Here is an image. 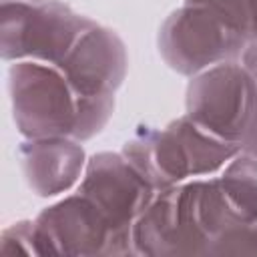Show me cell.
Wrapping results in <instances>:
<instances>
[{"label":"cell","instance_id":"cell-1","mask_svg":"<svg viewBox=\"0 0 257 257\" xmlns=\"http://www.w3.org/2000/svg\"><path fill=\"white\" fill-rule=\"evenodd\" d=\"M251 243L253 223L231 207L219 179L157 193L133 227L135 255H237Z\"/></svg>","mask_w":257,"mask_h":257},{"label":"cell","instance_id":"cell-2","mask_svg":"<svg viewBox=\"0 0 257 257\" xmlns=\"http://www.w3.org/2000/svg\"><path fill=\"white\" fill-rule=\"evenodd\" d=\"M241 149L207 133L187 114L169 122L163 131H151L124 143L126 161L161 193L191 177L213 175Z\"/></svg>","mask_w":257,"mask_h":257},{"label":"cell","instance_id":"cell-3","mask_svg":"<svg viewBox=\"0 0 257 257\" xmlns=\"http://www.w3.org/2000/svg\"><path fill=\"white\" fill-rule=\"evenodd\" d=\"M92 24L60 0H0L2 58L58 66Z\"/></svg>","mask_w":257,"mask_h":257},{"label":"cell","instance_id":"cell-4","mask_svg":"<svg viewBox=\"0 0 257 257\" xmlns=\"http://www.w3.org/2000/svg\"><path fill=\"white\" fill-rule=\"evenodd\" d=\"M12 116L24 139L72 137L78 98L54 64L16 60L8 70Z\"/></svg>","mask_w":257,"mask_h":257},{"label":"cell","instance_id":"cell-5","mask_svg":"<svg viewBox=\"0 0 257 257\" xmlns=\"http://www.w3.org/2000/svg\"><path fill=\"white\" fill-rule=\"evenodd\" d=\"M185 106L193 122L241 149L257 110V88L243 64L231 60L191 76Z\"/></svg>","mask_w":257,"mask_h":257},{"label":"cell","instance_id":"cell-6","mask_svg":"<svg viewBox=\"0 0 257 257\" xmlns=\"http://www.w3.org/2000/svg\"><path fill=\"white\" fill-rule=\"evenodd\" d=\"M159 52L169 68L195 76L211 66L239 60L249 44L209 10L183 4L159 30Z\"/></svg>","mask_w":257,"mask_h":257},{"label":"cell","instance_id":"cell-7","mask_svg":"<svg viewBox=\"0 0 257 257\" xmlns=\"http://www.w3.org/2000/svg\"><path fill=\"white\" fill-rule=\"evenodd\" d=\"M36 255H128L104 213L82 193L60 199L34 219Z\"/></svg>","mask_w":257,"mask_h":257},{"label":"cell","instance_id":"cell-8","mask_svg":"<svg viewBox=\"0 0 257 257\" xmlns=\"http://www.w3.org/2000/svg\"><path fill=\"white\" fill-rule=\"evenodd\" d=\"M78 193L86 195L108 219L128 255H135L133 227L157 191L122 153H96L86 161Z\"/></svg>","mask_w":257,"mask_h":257},{"label":"cell","instance_id":"cell-9","mask_svg":"<svg viewBox=\"0 0 257 257\" xmlns=\"http://www.w3.org/2000/svg\"><path fill=\"white\" fill-rule=\"evenodd\" d=\"M56 68L68 80L76 98L114 96L128 70L126 46L112 28L94 22Z\"/></svg>","mask_w":257,"mask_h":257},{"label":"cell","instance_id":"cell-10","mask_svg":"<svg viewBox=\"0 0 257 257\" xmlns=\"http://www.w3.org/2000/svg\"><path fill=\"white\" fill-rule=\"evenodd\" d=\"M20 161L26 183L38 197L68 191L86 167L82 143L72 137L26 139L20 145Z\"/></svg>","mask_w":257,"mask_h":257},{"label":"cell","instance_id":"cell-11","mask_svg":"<svg viewBox=\"0 0 257 257\" xmlns=\"http://www.w3.org/2000/svg\"><path fill=\"white\" fill-rule=\"evenodd\" d=\"M231 207L247 221L257 223V157L239 151L219 177Z\"/></svg>","mask_w":257,"mask_h":257},{"label":"cell","instance_id":"cell-12","mask_svg":"<svg viewBox=\"0 0 257 257\" xmlns=\"http://www.w3.org/2000/svg\"><path fill=\"white\" fill-rule=\"evenodd\" d=\"M185 4L209 10L247 42L257 38V0H185Z\"/></svg>","mask_w":257,"mask_h":257},{"label":"cell","instance_id":"cell-13","mask_svg":"<svg viewBox=\"0 0 257 257\" xmlns=\"http://www.w3.org/2000/svg\"><path fill=\"white\" fill-rule=\"evenodd\" d=\"M114 112V96H96V98H78V114L72 139L84 143L96 137Z\"/></svg>","mask_w":257,"mask_h":257},{"label":"cell","instance_id":"cell-14","mask_svg":"<svg viewBox=\"0 0 257 257\" xmlns=\"http://www.w3.org/2000/svg\"><path fill=\"white\" fill-rule=\"evenodd\" d=\"M0 251L4 255L10 253H30L36 255L34 247V221H18L2 231Z\"/></svg>","mask_w":257,"mask_h":257},{"label":"cell","instance_id":"cell-15","mask_svg":"<svg viewBox=\"0 0 257 257\" xmlns=\"http://www.w3.org/2000/svg\"><path fill=\"white\" fill-rule=\"evenodd\" d=\"M239 62L243 64V68L247 70V74L251 76V80H253V84H255V88H257V38L251 40V42L245 46V50L241 52Z\"/></svg>","mask_w":257,"mask_h":257},{"label":"cell","instance_id":"cell-16","mask_svg":"<svg viewBox=\"0 0 257 257\" xmlns=\"http://www.w3.org/2000/svg\"><path fill=\"white\" fill-rule=\"evenodd\" d=\"M241 151L251 155V157H257V110H255V114L251 118V124H249L247 133L241 141Z\"/></svg>","mask_w":257,"mask_h":257}]
</instances>
